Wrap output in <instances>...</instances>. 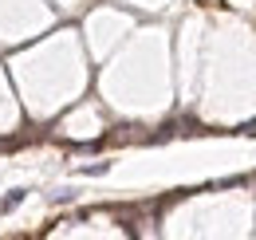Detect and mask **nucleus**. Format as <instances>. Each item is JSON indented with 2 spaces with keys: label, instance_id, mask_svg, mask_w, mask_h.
I'll list each match as a JSON object with an SVG mask.
<instances>
[{
  "label": "nucleus",
  "instance_id": "f257e3e1",
  "mask_svg": "<svg viewBox=\"0 0 256 240\" xmlns=\"http://www.w3.org/2000/svg\"><path fill=\"white\" fill-rule=\"evenodd\" d=\"M240 134H252V138H256V122H244V126H240Z\"/></svg>",
  "mask_w": 256,
  "mask_h": 240
}]
</instances>
